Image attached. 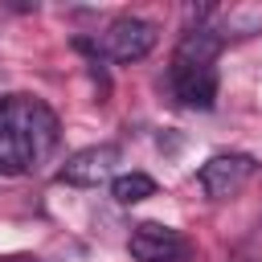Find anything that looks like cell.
<instances>
[{"mask_svg": "<svg viewBox=\"0 0 262 262\" xmlns=\"http://www.w3.org/2000/svg\"><path fill=\"white\" fill-rule=\"evenodd\" d=\"M172 90L184 106L192 111H209L217 102V70L201 66V61H176L172 57Z\"/></svg>", "mask_w": 262, "mask_h": 262, "instance_id": "8992f818", "label": "cell"}, {"mask_svg": "<svg viewBox=\"0 0 262 262\" xmlns=\"http://www.w3.org/2000/svg\"><path fill=\"white\" fill-rule=\"evenodd\" d=\"M111 196H115L119 205H139V201L156 196V180H151L147 172H123V176L111 180Z\"/></svg>", "mask_w": 262, "mask_h": 262, "instance_id": "ba28073f", "label": "cell"}, {"mask_svg": "<svg viewBox=\"0 0 262 262\" xmlns=\"http://www.w3.org/2000/svg\"><path fill=\"white\" fill-rule=\"evenodd\" d=\"M254 172H258V160H254V156H246V151H221V156H213V160L201 164L196 184L205 188V196L225 201V196H233Z\"/></svg>", "mask_w": 262, "mask_h": 262, "instance_id": "7a4b0ae2", "label": "cell"}, {"mask_svg": "<svg viewBox=\"0 0 262 262\" xmlns=\"http://www.w3.org/2000/svg\"><path fill=\"white\" fill-rule=\"evenodd\" d=\"M119 164V147L115 143H94V147H82L74 151L61 168H57V180L61 184H74V188H94L102 184Z\"/></svg>", "mask_w": 262, "mask_h": 262, "instance_id": "5b68a950", "label": "cell"}, {"mask_svg": "<svg viewBox=\"0 0 262 262\" xmlns=\"http://www.w3.org/2000/svg\"><path fill=\"white\" fill-rule=\"evenodd\" d=\"M12 115H16V127H20V135H25V147H29L33 164L45 160V156L57 147V135H61L57 115H53L45 102L25 98V94H12Z\"/></svg>", "mask_w": 262, "mask_h": 262, "instance_id": "6da1fadb", "label": "cell"}, {"mask_svg": "<svg viewBox=\"0 0 262 262\" xmlns=\"http://www.w3.org/2000/svg\"><path fill=\"white\" fill-rule=\"evenodd\" d=\"M0 262H37L33 254H0Z\"/></svg>", "mask_w": 262, "mask_h": 262, "instance_id": "9c48e42d", "label": "cell"}, {"mask_svg": "<svg viewBox=\"0 0 262 262\" xmlns=\"http://www.w3.org/2000/svg\"><path fill=\"white\" fill-rule=\"evenodd\" d=\"M33 156L25 147V135L16 127V115H12V98H0V172L8 176H20L29 172Z\"/></svg>", "mask_w": 262, "mask_h": 262, "instance_id": "52a82bcc", "label": "cell"}, {"mask_svg": "<svg viewBox=\"0 0 262 262\" xmlns=\"http://www.w3.org/2000/svg\"><path fill=\"white\" fill-rule=\"evenodd\" d=\"M131 258L139 262H180L188 258V237L172 225H160V221H139L131 229Z\"/></svg>", "mask_w": 262, "mask_h": 262, "instance_id": "277c9868", "label": "cell"}, {"mask_svg": "<svg viewBox=\"0 0 262 262\" xmlns=\"http://www.w3.org/2000/svg\"><path fill=\"white\" fill-rule=\"evenodd\" d=\"M102 45H106V53H111L115 61H123V66L143 61V57L156 49V25L143 20V16H115V20L106 25Z\"/></svg>", "mask_w": 262, "mask_h": 262, "instance_id": "3957f363", "label": "cell"}]
</instances>
